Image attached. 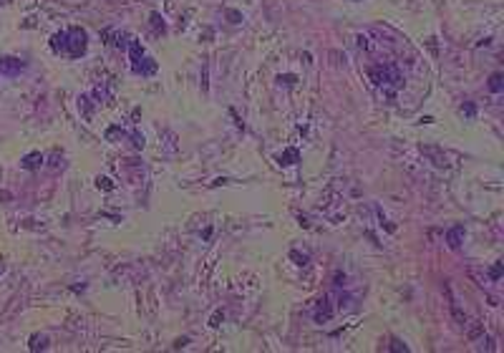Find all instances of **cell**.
<instances>
[{"label":"cell","instance_id":"1","mask_svg":"<svg viewBox=\"0 0 504 353\" xmlns=\"http://www.w3.org/2000/svg\"><path fill=\"white\" fill-rule=\"evenodd\" d=\"M86 46H89V38H86L83 28H68L51 38V48L56 53H66L71 58H81L86 53Z\"/></svg>","mask_w":504,"mask_h":353},{"label":"cell","instance_id":"2","mask_svg":"<svg viewBox=\"0 0 504 353\" xmlns=\"http://www.w3.org/2000/svg\"><path fill=\"white\" fill-rule=\"evenodd\" d=\"M368 76H370V81H373L376 86H393V88H399L401 86V71L396 69L393 63H381V66H376V69H370L368 71Z\"/></svg>","mask_w":504,"mask_h":353},{"label":"cell","instance_id":"3","mask_svg":"<svg viewBox=\"0 0 504 353\" xmlns=\"http://www.w3.org/2000/svg\"><path fill=\"white\" fill-rule=\"evenodd\" d=\"M26 71V61H20V58H13V56H8V58H0V76H20Z\"/></svg>","mask_w":504,"mask_h":353},{"label":"cell","instance_id":"4","mask_svg":"<svg viewBox=\"0 0 504 353\" xmlns=\"http://www.w3.org/2000/svg\"><path fill=\"white\" fill-rule=\"evenodd\" d=\"M313 318H315V323H323V320H331V318H333V305H331V300H328V298H323V300L318 303V308H315V313H313Z\"/></svg>","mask_w":504,"mask_h":353},{"label":"cell","instance_id":"5","mask_svg":"<svg viewBox=\"0 0 504 353\" xmlns=\"http://www.w3.org/2000/svg\"><path fill=\"white\" fill-rule=\"evenodd\" d=\"M131 71L141 73V76H151V73L157 71V63L149 61V58H141V61H136V63H131Z\"/></svg>","mask_w":504,"mask_h":353},{"label":"cell","instance_id":"6","mask_svg":"<svg viewBox=\"0 0 504 353\" xmlns=\"http://www.w3.org/2000/svg\"><path fill=\"white\" fill-rule=\"evenodd\" d=\"M462 240H464V227H462V225H456V227L449 230L446 242H449V247H451V250H459V247H462Z\"/></svg>","mask_w":504,"mask_h":353},{"label":"cell","instance_id":"7","mask_svg":"<svg viewBox=\"0 0 504 353\" xmlns=\"http://www.w3.org/2000/svg\"><path fill=\"white\" fill-rule=\"evenodd\" d=\"M23 169H28V172H33V169H38L40 164H43V154L40 151H31V154H26L23 157Z\"/></svg>","mask_w":504,"mask_h":353},{"label":"cell","instance_id":"8","mask_svg":"<svg viewBox=\"0 0 504 353\" xmlns=\"http://www.w3.org/2000/svg\"><path fill=\"white\" fill-rule=\"evenodd\" d=\"M129 53H131V63H136L144 58V48H141V43L139 40H129Z\"/></svg>","mask_w":504,"mask_h":353},{"label":"cell","instance_id":"9","mask_svg":"<svg viewBox=\"0 0 504 353\" xmlns=\"http://www.w3.org/2000/svg\"><path fill=\"white\" fill-rule=\"evenodd\" d=\"M502 88H504V76L502 73H492L489 76V91L492 94H502Z\"/></svg>","mask_w":504,"mask_h":353},{"label":"cell","instance_id":"10","mask_svg":"<svg viewBox=\"0 0 504 353\" xmlns=\"http://www.w3.org/2000/svg\"><path fill=\"white\" fill-rule=\"evenodd\" d=\"M298 159H300V154H298V149H288V151H285V154H280V164H285V167H288V164H295Z\"/></svg>","mask_w":504,"mask_h":353},{"label":"cell","instance_id":"11","mask_svg":"<svg viewBox=\"0 0 504 353\" xmlns=\"http://www.w3.org/2000/svg\"><path fill=\"white\" fill-rule=\"evenodd\" d=\"M43 348H48V338L46 336H33L31 338V351H43Z\"/></svg>","mask_w":504,"mask_h":353},{"label":"cell","instance_id":"12","mask_svg":"<svg viewBox=\"0 0 504 353\" xmlns=\"http://www.w3.org/2000/svg\"><path fill=\"white\" fill-rule=\"evenodd\" d=\"M502 273H504V265H502V262H494V265H492V270H489V278H492V280H499Z\"/></svg>","mask_w":504,"mask_h":353},{"label":"cell","instance_id":"13","mask_svg":"<svg viewBox=\"0 0 504 353\" xmlns=\"http://www.w3.org/2000/svg\"><path fill=\"white\" fill-rule=\"evenodd\" d=\"M151 26H154L157 31H159V28L164 31V20H162V15H159V13H151Z\"/></svg>","mask_w":504,"mask_h":353},{"label":"cell","instance_id":"14","mask_svg":"<svg viewBox=\"0 0 504 353\" xmlns=\"http://www.w3.org/2000/svg\"><path fill=\"white\" fill-rule=\"evenodd\" d=\"M391 351H393V353H401V351H403V353H406V351H408V348H406V346H403V343H401V341H391Z\"/></svg>","mask_w":504,"mask_h":353},{"label":"cell","instance_id":"15","mask_svg":"<svg viewBox=\"0 0 504 353\" xmlns=\"http://www.w3.org/2000/svg\"><path fill=\"white\" fill-rule=\"evenodd\" d=\"M290 257H293V260H298V265H308V255H300V252H295V250H293V252H290Z\"/></svg>","mask_w":504,"mask_h":353},{"label":"cell","instance_id":"16","mask_svg":"<svg viewBox=\"0 0 504 353\" xmlns=\"http://www.w3.org/2000/svg\"><path fill=\"white\" fill-rule=\"evenodd\" d=\"M99 187H101V189H114L111 179H106V176H101V179H99Z\"/></svg>","mask_w":504,"mask_h":353},{"label":"cell","instance_id":"17","mask_svg":"<svg viewBox=\"0 0 504 353\" xmlns=\"http://www.w3.org/2000/svg\"><path fill=\"white\" fill-rule=\"evenodd\" d=\"M464 111H467V116H474L476 108H474V104H464Z\"/></svg>","mask_w":504,"mask_h":353},{"label":"cell","instance_id":"18","mask_svg":"<svg viewBox=\"0 0 504 353\" xmlns=\"http://www.w3.org/2000/svg\"><path fill=\"white\" fill-rule=\"evenodd\" d=\"M227 15L232 18V23H239V18H242V15H239V13H235V10H230Z\"/></svg>","mask_w":504,"mask_h":353},{"label":"cell","instance_id":"19","mask_svg":"<svg viewBox=\"0 0 504 353\" xmlns=\"http://www.w3.org/2000/svg\"><path fill=\"white\" fill-rule=\"evenodd\" d=\"M343 282H345V275L338 273V275H336V285H343Z\"/></svg>","mask_w":504,"mask_h":353}]
</instances>
